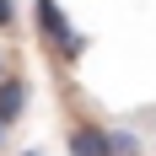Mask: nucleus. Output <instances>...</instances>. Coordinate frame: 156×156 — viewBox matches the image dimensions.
<instances>
[{"instance_id": "obj_1", "label": "nucleus", "mask_w": 156, "mask_h": 156, "mask_svg": "<svg viewBox=\"0 0 156 156\" xmlns=\"http://www.w3.org/2000/svg\"><path fill=\"white\" fill-rule=\"evenodd\" d=\"M32 16H38V32H43V43L59 54V59H81L86 54V38L70 27V16H65L59 0H32Z\"/></svg>"}, {"instance_id": "obj_2", "label": "nucleus", "mask_w": 156, "mask_h": 156, "mask_svg": "<svg viewBox=\"0 0 156 156\" xmlns=\"http://www.w3.org/2000/svg\"><path fill=\"white\" fill-rule=\"evenodd\" d=\"M27 102H32L27 76H0V129H11L16 119L27 113Z\"/></svg>"}, {"instance_id": "obj_3", "label": "nucleus", "mask_w": 156, "mask_h": 156, "mask_svg": "<svg viewBox=\"0 0 156 156\" xmlns=\"http://www.w3.org/2000/svg\"><path fill=\"white\" fill-rule=\"evenodd\" d=\"M65 145H70V156H108V129H97V124H76L70 135H65Z\"/></svg>"}, {"instance_id": "obj_4", "label": "nucleus", "mask_w": 156, "mask_h": 156, "mask_svg": "<svg viewBox=\"0 0 156 156\" xmlns=\"http://www.w3.org/2000/svg\"><path fill=\"white\" fill-rule=\"evenodd\" d=\"M108 156H140V135L135 129H108Z\"/></svg>"}, {"instance_id": "obj_5", "label": "nucleus", "mask_w": 156, "mask_h": 156, "mask_svg": "<svg viewBox=\"0 0 156 156\" xmlns=\"http://www.w3.org/2000/svg\"><path fill=\"white\" fill-rule=\"evenodd\" d=\"M16 22V0H0V27H11Z\"/></svg>"}, {"instance_id": "obj_6", "label": "nucleus", "mask_w": 156, "mask_h": 156, "mask_svg": "<svg viewBox=\"0 0 156 156\" xmlns=\"http://www.w3.org/2000/svg\"><path fill=\"white\" fill-rule=\"evenodd\" d=\"M22 156H43V151H22Z\"/></svg>"}, {"instance_id": "obj_7", "label": "nucleus", "mask_w": 156, "mask_h": 156, "mask_svg": "<svg viewBox=\"0 0 156 156\" xmlns=\"http://www.w3.org/2000/svg\"><path fill=\"white\" fill-rule=\"evenodd\" d=\"M0 145H5V129H0Z\"/></svg>"}]
</instances>
